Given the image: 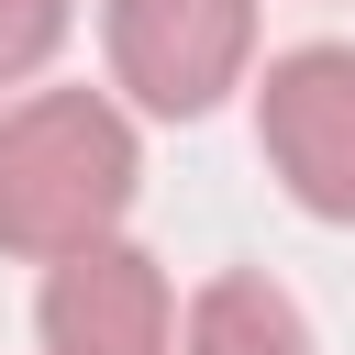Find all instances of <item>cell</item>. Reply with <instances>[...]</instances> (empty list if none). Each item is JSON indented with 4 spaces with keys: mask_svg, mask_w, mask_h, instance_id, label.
<instances>
[{
    "mask_svg": "<svg viewBox=\"0 0 355 355\" xmlns=\"http://www.w3.org/2000/svg\"><path fill=\"white\" fill-rule=\"evenodd\" d=\"M178 355H311V333H300L288 288H266L255 266H233V277H211V288L189 300Z\"/></svg>",
    "mask_w": 355,
    "mask_h": 355,
    "instance_id": "5b68a950",
    "label": "cell"
},
{
    "mask_svg": "<svg viewBox=\"0 0 355 355\" xmlns=\"http://www.w3.org/2000/svg\"><path fill=\"white\" fill-rule=\"evenodd\" d=\"M33 333L44 355H178V300H166V266L144 244H78L44 266V300H33Z\"/></svg>",
    "mask_w": 355,
    "mask_h": 355,
    "instance_id": "277c9868",
    "label": "cell"
},
{
    "mask_svg": "<svg viewBox=\"0 0 355 355\" xmlns=\"http://www.w3.org/2000/svg\"><path fill=\"white\" fill-rule=\"evenodd\" d=\"M67 22H78V0H0V89H22L67 44Z\"/></svg>",
    "mask_w": 355,
    "mask_h": 355,
    "instance_id": "8992f818",
    "label": "cell"
},
{
    "mask_svg": "<svg viewBox=\"0 0 355 355\" xmlns=\"http://www.w3.org/2000/svg\"><path fill=\"white\" fill-rule=\"evenodd\" d=\"M255 144L311 222H355V44H288L255 89Z\"/></svg>",
    "mask_w": 355,
    "mask_h": 355,
    "instance_id": "3957f363",
    "label": "cell"
},
{
    "mask_svg": "<svg viewBox=\"0 0 355 355\" xmlns=\"http://www.w3.org/2000/svg\"><path fill=\"white\" fill-rule=\"evenodd\" d=\"M100 44H111V78L155 122H200L255 67V0H111Z\"/></svg>",
    "mask_w": 355,
    "mask_h": 355,
    "instance_id": "7a4b0ae2",
    "label": "cell"
},
{
    "mask_svg": "<svg viewBox=\"0 0 355 355\" xmlns=\"http://www.w3.org/2000/svg\"><path fill=\"white\" fill-rule=\"evenodd\" d=\"M133 189H144L133 122L100 89H33L0 111V255L55 266L78 244H111Z\"/></svg>",
    "mask_w": 355,
    "mask_h": 355,
    "instance_id": "6da1fadb",
    "label": "cell"
}]
</instances>
